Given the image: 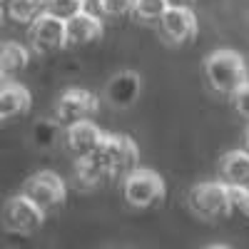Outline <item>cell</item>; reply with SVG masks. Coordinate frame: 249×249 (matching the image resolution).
<instances>
[{
  "label": "cell",
  "mask_w": 249,
  "mask_h": 249,
  "mask_svg": "<svg viewBox=\"0 0 249 249\" xmlns=\"http://www.w3.org/2000/svg\"><path fill=\"white\" fill-rule=\"evenodd\" d=\"M90 160L105 172V177H127L132 170H137L140 150L135 140L127 135H105L100 147L90 155Z\"/></svg>",
  "instance_id": "obj_1"
},
{
  "label": "cell",
  "mask_w": 249,
  "mask_h": 249,
  "mask_svg": "<svg viewBox=\"0 0 249 249\" xmlns=\"http://www.w3.org/2000/svg\"><path fill=\"white\" fill-rule=\"evenodd\" d=\"M204 75L212 90L222 95H234L242 85L249 82V70L244 57L234 50H214L204 60Z\"/></svg>",
  "instance_id": "obj_2"
},
{
  "label": "cell",
  "mask_w": 249,
  "mask_h": 249,
  "mask_svg": "<svg viewBox=\"0 0 249 249\" xmlns=\"http://www.w3.org/2000/svg\"><path fill=\"white\" fill-rule=\"evenodd\" d=\"M190 202L192 212L202 219H219L232 212L230 202V184L227 182H202L190 190Z\"/></svg>",
  "instance_id": "obj_3"
},
{
  "label": "cell",
  "mask_w": 249,
  "mask_h": 249,
  "mask_svg": "<svg viewBox=\"0 0 249 249\" xmlns=\"http://www.w3.org/2000/svg\"><path fill=\"white\" fill-rule=\"evenodd\" d=\"M45 222V210L35 199H30L25 192L15 195L3 207V224L8 232L15 234H33Z\"/></svg>",
  "instance_id": "obj_4"
},
{
  "label": "cell",
  "mask_w": 249,
  "mask_h": 249,
  "mask_svg": "<svg viewBox=\"0 0 249 249\" xmlns=\"http://www.w3.org/2000/svg\"><path fill=\"white\" fill-rule=\"evenodd\" d=\"M122 192H124V199H127L132 207L137 210H147V207L157 204L162 197H164V179L152 172V170H132L122 182Z\"/></svg>",
  "instance_id": "obj_5"
},
{
  "label": "cell",
  "mask_w": 249,
  "mask_h": 249,
  "mask_svg": "<svg viewBox=\"0 0 249 249\" xmlns=\"http://www.w3.org/2000/svg\"><path fill=\"white\" fill-rule=\"evenodd\" d=\"M30 45H33L35 53H55L60 48H68V25H65V20L45 10L30 25Z\"/></svg>",
  "instance_id": "obj_6"
},
{
  "label": "cell",
  "mask_w": 249,
  "mask_h": 249,
  "mask_svg": "<svg viewBox=\"0 0 249 249\" xmlns=\"http://www.w3.org/2000/svg\"><path fill=\"white\" fill-rule=\"evenodd\" d=\"M23 192H25L30 199H35L45 212H50V210H55V207H60L62 202H65L68 187H65V182H62L55 172H48V170H45V172H35V175L25 182Z\"/></svg>",
  "instance_id": "obj_7"
},
{
  "label": "cell",
  "mask_w": 249,
  "mask_h": 249,
  "mask_svg": "<svg viewBox=\"0 0 249 249\" xmlns=\"http://www.w3.org/2000/svg\"><path fill=\"white\" fill-rule=\"evenodd\" d=\"M95 112H97V97L90 90H82V88L65 90L55 105V115L65 127L72 122H80V120H90Z\"/></svg>",
  "instance_id": "obj_8"
},
{
  "label": "cell",
  "mask_w": 249,
  "mask_h": 249,
  "mask_svg": "<svg viewBox=\"0 0 249 249\" xmlns=\"http://www.w3.org/2000/svg\"><path fill=\"white\" fill-rule=\"evenodd\" d=\"M102 137H105V132L97 124H92L90 120H80L65 127V147L75 160H82V157H90L100 147Z\"/></svg>",
  "instance_id": "obj_9"
},
{
  "label": "cell",
  "mask_w": 249,
  "mask_h": 249,
  "mask_svg": "<svg viewBox=\"0 0 249 249\" xmlns=\"http://www.w3.org/2000/svg\"><path fill=\"white\" fill-rule=\"evenodd\" d=\"M160 25L172 43H187L197 35V18L190 5H170V10L162 15Z\"/></svg>",
  "instance_id": "obj_10"
},
{
  "label": "cell",
  "mask_w": 249,
  "mask_h": 249,
  "mask_svg": "<svg viewBox=\"0 0 249 249\" xmlns=\"http://www.w3.org/2000/svg\"><path fill=\"white\" fill-rule=\"evenodd\" d=\"M140 90H142L140 75L132 72V70H122V72L112 75V80L107 82L105 100L110 102L112 107L124 110V107H132L135 105V100L140 97Z\"/></svg>",
  "instance_id": "obj_11"
},
{
  "label": "cell",
  "mask_w": 249,
  "mask_h": 249,
  "mask_svg": "<svg viewBox=\"0 0 249 249\" xmlns=\"http://www.w3.org/2000/svg\"><path fill=\"white\" fill-rule=\"evenodd\" d=\"M65 25H68V48L90 45L102 35V23L88 10H82L75 18L65 20Z\"/></svg>",
  "instance_id": "obj_12"
},
{
  "label": "cell",
  "mask_w": 249,
  "mask_h": 249,
  "mask_svg": "<svg viewBox=\"0 0 249 249\" xmlns=\"http://www.w3.org/2000/svg\"><path fill=\"white\" fill-rule=\"evenodd\" d=\"M30 110V92L15 80H3L0 88V117L13 120L18 115H25Z\"/></svg>",
  "instance_id": "obj_13"
},
{
  "label": "cell",
  "mask_w": 249,
  "mask_h": 249,
  "mask_svg": "<svg viewBox=\"0 0 249 249\" xmlns=\"http://www.w3.org/2000/svg\"><path fill=\"white\" fill-rule=\"evenodd\" d=\"M222 179L227 184H247L249 187V152L242 150H232L222 157Z\"/></svg>",
  "instance_id": "obj_14"
},
{
  "label": "cell",
  "mask_w": 249,
  "mask_h": 249,
  "mask_svg": "<svg viewBox=\"0 0 249 249\" xmlns=\"http://www.w3.org/2000/svg\"><path fill=\"white\" fill-rule=\"evenodd\" d=\"M25 65H28V50L20 43L8 40L3 45V53H0V72H3V80H13V75L25 70Z\"/></svg>",
  "instance_id": "obj_15"
},
{
  "label": "cell",
  "mask_w": 249,
  "mask_h": 249,
  "mask_svg": "<svg viewBox=\"0 0 249 249\" xmlns=\"http://www.w3.org/2000/svg\"><path fill=\"white\" fill-rule=\"evenodd\" d=\"M60 137H65V132H62V122L57 117L55 120H40V122L33 124V142L40 150L55 147Z\"/></svg>",
  "instance_id": "obj_16"
},
{
  "label": "cell",
  "mask_w": 249,
  "mask_h": 249,
  "mask_svg": "<svg viewBox=\"0 0 249 249\" xmlns=\"http://www.w3.org/2000/svg\"><path fill=\"white\" fill-rule=\"evenodd\" d=\"M43 13H45V8L33 3V0H8V15H10V20H15V23L33 25Z\"/></svg>",
  "instance_id": "obj_17"
},
{
  "label": "cell",
  "mask_w": 249,
  "mask_h": 249,
  "mask_svg": "<svg viewBox=\"0 0 249 249\" xmlns=\"http://www.w3.org/2000/svg\"><path fill=\"white\" fill-rule=\"evenodd\" d=\"M170 0H137L135 15L142 20H162V15L170 10Z\"/></svg>",
  "instance_id": "obj_18"
},
{
  "label": "cell",
  "mask_w": 249,
  "mask_h": 249,
  "mask_svg": "<svg viewBox=\"0 0 249 249\" xmlns=\"http://www.w3.org/2000/svg\"><path fill=\"white\" fill-rule=\"evenodd\" d=\"M85 3H88V0H50V5L45 10L57 15V18H62V20H70L77 13L85 10Z\"/></svg>",
  "instance_id": "obj_19"
},
{
  "label": "cell",
  "mask_w": 249,
  "mask_h": 249,
  "mask_svg": "<svg viewBox=\"0 0 249 249\" xmlns=\"http://www.w3.org/2000/svg\"><path fill=\"white\" fill-rule=\"evenodd\" d=\"M230 202L232 212L249 217V187L247 184H230Z\"/></svg>",
  "instance_id": "obj_20"
},
{
  "label": "cell",
  "mask_w": 249,
  "mask_h": 249,
  "mask_svg": "<svg viewBox=\"0 0 249 249\" xmlns=\"http://www.w3.org/2000/svg\"><path fill=\"white\" fill-rule=\"evenodd\" d=\"M100 10L110 15V18H120V15H127V13H135L137 8V0H97Z\"/></svg>",
  "instance_id": "obj_21"
},
{
  "label": "cell",
  "mask_w": 249,
  "mask_h": 249,
  "mask_svg": "<svg viewBox=\"0 0 249 249\" xmlns=\"http://www.w3.org/2000/svg\"><path fill=\"white\" fill-rule=\"evenodd\" d=\"M232 100H234L237 112H239L242 117H247V120H249V82H247V85H242V88L232 95Z\"/></svg>",
  "instance_id": "obj_22"
},
{
  "label": "cell",
  "mask_w": 249,
  "mask_h": 249,
  "mask_svg": "<svg viewBox=\"0 0 249 249\" xmlns=\"http://www.w3.org/2000/svg\"><path fill=\"white\" fill-rule=\"evenodd\" d=\"M170 3H172V5H192L195 0H170Z\"/></svg>",
  "instance_id": "obj_23"
},
{
  "label": "cell",
  "mask_w": 249,
  "mask_h": 249,
  "mask_svg": "<svg viewBox=\"0 0 249 249\" xmlns=\"http://www.w3.org/2000/svg\"><path fill=\"white\" fill-rule=\"evenodd\" d=\"M242 147L249 152V127H247V132H244V142H242Z\"/></svg>",
  "instance_id": "obj_24"
},
{
  "label": "cell",
  "mask_w": 249,
  "mask_h": 249,
  "mask_svg": "<svg viewBox=\"0 0 249 249\" xmlns=\"http://www.w3.org/2000/svg\"><path fill=\"white\" fill-rule=\"evenodd\" d=\"M207 249H230V244H207Z\"/></svg>",
  "instance_id": "obj_25"
},
{
  "label": "cell",
  "mask_w": 249,
  "mask_h": 249,
  "mask_svg": "<svg viewBox=\"0 0 249 249\" xmlns=\"http://www.w3.org/2000/svg\"><path fill=\"white\" fill-rule=\"evenodd\" d=\"M33 3H37V5H43V8H48V5H50V0H33Z\"/></svg>",
  "instance_id": "obj_26"
},
{
  "label": "cell",
  "mask_w": 249,
  "mask_h": 249,
  "mask_svg": "<svg viewBox=\"0 0 249 249\" xmlns=\"http://www.w3.org/2000/svg\"><path fill=\"white\" fill-rule=\"evenodd\" d=\"M5 3H8V0H5Z\"/></svg>",
  "instance_id": "obj_27"
}]
</instances>
